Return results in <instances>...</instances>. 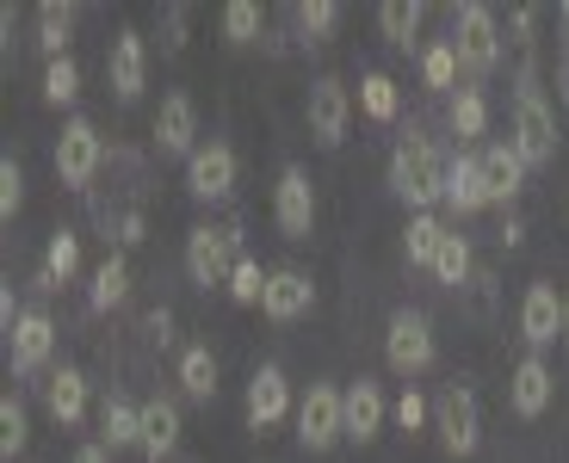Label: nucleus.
Wrapping results in <instances>:
<instances>
[{
  "label": "nucleus",
  "mask_w": 569,
  "mask_h": 463,
  "mask_svg": "<svg viewBox=\"0 0 569 463\" xmlns=\"http://www.w3.org/2000/svg\"><path fill=\"white\" fill-rule=\"evenodd\" d=\"M390 192H397L415 217L433 211V204H446V161L421 130H409V137L390 149Z\"/></svg>",
  "instance_id": "nucleus-1"
},
{
  "label": "nucleus",
  "mask_w": 569,
  "mask_h": 463,
  "mask_svg": "<svg viewBox=\"0 0 569 463\" xmlns=\"http://www.w3.org/2000/svg\"><path fill=\"white\" fill-rule=\"evenodd\" d=\"M236 260H242V229H211V223L186 229V279L199 284V291L229 284Z\"/></svg>",
  "instance_id": "nucleus-2"
},
{
  "label": "nucleus",
  "mask_w": 569,
  "mask_h": 463,
  "mask_svg": "<svg viewBox=\"0 0 569 463\" xmlns=\"http://www.w3.org/2000/svg\"><path fill=\"white\" fill-rule=\"evenodd\" d=\"M458 50V69L465 74H489L501 62V31H496V13L489 7H477V0H465V7H452V38H446Z\"/></svg>",
  "instance_id": "nucleus-3"
},
{
  "label": "nucleus",
  "mask_w": 569,
  "mask_h": 463,
  "mask_svg": "<svg viewBox=\"0 0 569 463\" xmlns=\"http://www.w3.org/2000/svg\"><path fill=\"white\" fill-rule=\"evenodd\" d=\"M433 433H440V445L452 457H470V451L483 445V407H477L470 383H446L433 395Z\"/></svg>",
  "instance_id": "nucleus-4"
},
{
  "label": "nucleus",
  "mask_w": 569,
  "mask_h": 463,
  "mask_svg": "<svg viewBox=\"0 0 569 463\" xmlns=\"http://www.w3.org/2000/svg\"><path fill=\"white\" fill-rule=\"evenodd\" d=\"M513 149H520V161L527 168H545L557 154V118H551V105H545V93L532 87V74H527V87L513 93Z\"/></svg>",
  "instance_id": "nucleus-5"
},
{
  "label": "nucleus",
  "mask_w": 569,
  "mask_h": 463,
  "mask_svg": "<svg viewBox=\"0 0 569 463\" xmlns=\"http://www.w3.org/2000/svg\"><path fill=\"white\" fill-rule=\"evenodd\" d=\"M100 168H106L100 124H93V118H69V124H62V142H57V180L74 185V192H87Z\"/></svg>",
  "instance_id": "nucleus-6"
},
{
  "label": "nucleus",
  "mask_w": 569,
  "mask_h": 463,
  "mask_svg": "<svg viewBox=\"0 0 569 463\" xmlns=\"http://www.w3.org/2000/svg\"><path fill=\"white\" fill-rule=\"evenodd\" d=\"M335 439H347V390L310 383V395L298 402V445L303 451H328Z\"/></svg>",
  "instance_id": "nucleus-7"
},
{
  "label": "nucleus",
  "mask_w": 569,
  "mask_h": 463,
  "mask_svg": "<svg viewBox=\"0 0 569 463\" xmlns=\"http://www.w3.org/2000/svg\"><path fill=\"white\" fill-rule=\"evenodd\" d=\"M385 359L397 378H415V371L433 365V322H427L421 309H397L385 328Z\"/></svg>",
  "instance_id": "nucleus-8"
},
{
  "label": "nucleus",
  "mask_w": 569,
  "mask_h": 463,
  "mask_svg": "<svg viewBox=\"0 0 569 463\" xmlns=\"http://www.w3.org/2000/svg\"><path fill=\"white\" fill-rule=\"evenodd\" d=\"M303 118H310V137L322 142V149H341L347 130H353V93H347L335 74H322V81L310 87V99H303Z\"/></svg>",
  "instance_id": "nucleus-9"
},
{
  "label": "nucleus",
  "mask_w": 569,
  "mask_h": 463,
  "mask_svg": "<svg viewBox=\"0 0 569 463\" xmlns=\"http://www.w3.org/2000/svg\"><path fill=\"white\" fill-rule=\"evenodd\" d=\"M50 352H57V322H50L43 309H26V315L13 322V334H7V365H13V378L43 371Z\"/></svg>",
  "instance_id": "nucleus-10"
},
{
  "label": "nucleus",
  "mask_w": 569,
  "mask_h": 463,
  "mask_svg": "<svg viewBox=\"0 0 569 463\" xmlns=\"http://www.w3.org/2000/svg\"><path fill=\"white\" fill-rule=\"evenodd\" d=\"M272 217H279V229L291 241H310V229H316V185H310L303 168L279 173V185H272Z\"/></svg>",
  "instance_id": "nucleus-11"
},
{
  "label": "nucleus",
  "mask_w": 569,
  "mask_h": 463,
  "mask_svg": "<svg viewBox=\"0 0 569 463\" xmlns=\"http://www.w3.org/2000/svg\"><path fill=\"white\" fill-rule=\"evenodd\" d=\"M186 192L204 198V204L236 192V149L229 142H199V154L186 161Z\"/></svg>",
  "instance_id": "nucleus-12"
},
{
  "label": "nucleus",
  "mask_w": 569,
  "mask_h": 463,
  "mask_svg": "<svg viewBox=\"0 0 569 463\" xmlns=\"http://www.w3.org/2000/svg\"><path fill=\"white\" fill-rule=\"evenodd\" d=\"M520 334H527L532 352L563 340V291H557L551 279L527 284V296H520Z\"/></svg>",
  "instance_id": "nucleus-13"
},
{
  "label": "nucleus",
  "mask_w": 569,
  "mask_h": 463,
  "mask_svg": "<svg viewBox=\"0 0 569 463\" xmlns=\"http://www.w3.org/2000/svg\"><path fill=\"white\" fill-rule=\"evenodd\" d=\"M156 149L161 154H199V105H192V93H168L156 112Z\"/></svg>",
  "instance_id": "nucleus-14"
},
{
  "label": "nucleus",
  "mask_w": 569,
  "mask_h": 463,
  "mask_svg": "<svg viewBox=\"0 0 569 463\" xmlns=\"http://www.w3.org/2000/svg\"><path fill=\"white\" fill-rule=\"evenodd\" d=\"M260 309H267L272 322H298V315H310V309H316V279H310V272H298V266H272Z\"/></svg>",
  "instance_id": "nucleus-15"
},
{
  "label": "nucleus",
  "mask_w": 569,
  "mask_h": 463,
  "mask_svg": "<svg viewBox=\"0 0 569 463\" xmlns=\"http://www.w3.org/2000/svg\"><path fill=\"white\" fill-rule=\"evenodd\" d=\"M551 395H557L551 365H545L539 352H527V359L513 365V378H508V402H513V414H520V421H539L545 407H551Z\"/></svg>",
  "instance_id": "nucleus-16"
},
{
  "label": "nucleus",
  "mask_w": 569,
  "mask_h": 463,
  "mask_svg": "<svg viewBox=\"0 0 569 463\" xmlns=\"http://www.w3.org/2000/svg\"><path fill=\"white\" fill-rule=\"evenodd\" d=\"M284 414H291V383H284L279 365H260L254 378H248V426L267 433V426L284 421Z\"/></svg>",
  "instance_id": "nucleus-17"
},
{
  "label": "nucleus",
  "mask_w": 569,
  "mask_h": 463,
  "mask_svg": "<svg viewBox=\"0 0 569 463\" xmlns=\"http://www.w3.org/2000/svg\"><path fill=\"white\" fill-rule=\"evenodd\" d=\"M106 74H112V93L118 99H137L149 87V43L137 31H118L112 38V57H106Z\"/></svg>",
  "instance_id": "nucleus-18"
},
{
  "label": "nucleus",
  "mask_w": 569,
  "mask_h": 463,
  "mask_svg": "<svg viewBox=\"0 0 569 463\" xmlns=\"http://www.w3.org/2000/svg\"><path fill=\"white\" fill-rule=\"evenodd\" d=\"M446 204H452V217H477L489 204L483 154H458V161H446Z\"/></svg>",
  "instance_id": "nucleus-19"
},
{
  "label": "nucleus",
  "mask_w": 569,
  "mask_h": 463,
  "mask_svg": "<svg viewBox=\"0 0 569 463\" xmlns=\"http://www.w3.org/2000/svg\"><path fill=\"white\" fill-rule=\"evenodd\" d=\"M142 457L161 463L180 451V402H168V395H156V402H142Z\"/></svg>",
  "instance_id": "nucleus-20"
},
{
  "label": "nucleus",
  "mask_w": 569,
  "mask_h": 463,
  "mask_svg": "<svg viewBox=\"0 0 569 463\" xmlns=\"http://www.w3.org/2000/svg\"><path fill=\"white\" fill-rule=\"evenodd\" d=\"M385 390H378V383L371 378H359L353 390H347V439H353V445H371V439L385 433Z\"/></svg>",
  "instance_id": "nucleus-21"
},
{
  "label": "nucleus",
  "mask_w": 569,
  "mask_h": 463,
  "mask_svg": "<svg viewBox=\"0 0 569 463\" xmlns=\"http://www.w3.org/2000/svg\"><path fill=\"white\" fill-rule=\"evenodd\" d=\"M483 185H489V204H508L527 185V161H520L513 142H489L483 149Z\"/></svg>",
  "instance_id": "nucleus-22"
},
{
  "label": "nucleus",
  "mask_w": 569,
  "mask_h": 463,
  "mask_svg": "<svg viewBox=\"0 0 569 463\" xmlns=\"http://www.w3.org/2000/svg\"><path fill=\"white\" fill-rule=\"evenodd\" d=\"M43 407H50V421H57V426H81V414H87V378L74 365L50 371V383H43Z\"/></svg>",
  "instance_id": "nucleus-23"
},
{
  "label": "nucleus",
  "mask_w": 569,
  "mask_h": 463,
  "mask_svg": "<svg viewBox=\"0 0 569 463\" xmlns=\"http://www.w3.org/2000/svg\"><path fill=\"white\" fill-rule=\"evenodd\" d=\"M74 272H81V235H74V229H57V235H50V248H43L38 284H43V291H57V284L74 279Z\"/></svg>",
  "instance_id": "nucleus-24"
},
{
  "label": "nucleus",
  "mask_w": 569,
  "mask_h": 463,
  "mask_svg": "<svg viewBox=\"0 0 569 463\" xmlns=\"http://www.w3.org/2000/svg\"><path fill=\"white\" fill-rule=\"evenodd\" d=\"M100 439H106V451L142 445V407H130L124 395H106V407H100Z\"/></svg>",
  "instance_id": "nucleus-25"
},
{
  "label": "nucleus",
  "mask_w": 569,
  "mask_h": 463,
  "mask_svg": "<svg viewBox=\"0 0 569 463\" xmlns=\"http://www.w3.org/2000/svg\"><path fill=\"white\" fill-rule=\"evenodd\" d=\"M180 390L192 395V402H217V352L211 346L180 352Z\"/></svg>",
  "instance_id": "nucleus-26"
},
{
  "label": "nucleus",
  "mask_w": 569,
  "mask_h": 463,
  "mask_svg": "<svg viewBox=\"0 0 569 463\" xmlns=\"http://www.w3.org/2000/svg\"><path fill=\"white\" fill-rule=\"evenodd\" d=\"M421 19H427V7L421 0H385L378 7V26H385V43H397V50H415V31H421Z\"/></svg>",
  "instance_id": "nucleus-27"
},
{
  "label": "nucleus",
  "mask_w": 569,
  "mask_h": 463,
  "mask_svg": "<svg viewBox=\"0 0 569 463\" xmlns=\"http://www.w3.org/2000/svg\"><path fill=\"white\" fill-rule=\"evenodd\" d=\"M130 296V260L124 253H106L100 272H93V291H87V303L93 309H118Z\"/></svg>",
  "instance_id": "nucleus-28"
},
{
  "label": "nucleus",
  "mask_w": 569,
  "mask_h": 463,
  "mask_svg": "<svg viewBox=\"0 0 569 463\" xmlns=\"http://www.w3.org/2000/svg\"><path fill=\"white\" fill-rule=\"evenodd\" d=\"M440 241H446V223H440L433 211L409 217V229H402V253H409V266H433Z\"/></svg>",
  "instance_id": "nucleus-29"
},
{
  "label": "nucleus",
  "mask_w": 569,
  "mask_h": 463,
  "mask_svg": "<svg viewBox=\"0 0 569 463\" xmlns=\"http://www.w3.org/2000/svg\"><path fill=\"white\" fill-rule=\"evenodd\" d=\"M69 31H74V7L69 0H43L38 7V43L50 50V62L69 57Z\"/></svg>",
  "instance_id": "nucleus-30"
},
{
  "label": "nucleus",
  "mask_w": 569,
  "mask_h": 463,
  "mask_svg": "<svg viewBox=\"0 0 569 463\" xmlns=\"http://www.w3.org/2000/svg\"><path fill=\"white\" fill-rule=\"evenodd\" d=\"M427 272H433L446 291H458V284L470 279V241L458 235V229H446V241H440V253H433V266H427Z\"/></svg>",
  "instance_id": "nucleus-31"
},
{
  "label": "nucleus",
  "mask_w": 569,
  "mask_h": 463,
  "mask_svg": "<svg viewBox=\"0 0 569 463\" xmlns=\"http://www.w3.org/2000/svg\"><path fill=\"white\" fill-rule=\"evenodd\" d=\"M359 112L378 118V124H390V118H397V81H390L385 69H371L366 81H359Z\"/></svg>",
  "instance_id": "nucleus-32"
},
{
  "label": "nucleus",
  "mask_w": 569,
  "mask_h": 463,
  "mask_svg": "<svg viewBox=\"0 0 569 463\" xmlns=\"http://www.w3.org/2000/svg\"><path fill=\"white\" fill-rule=\"evenodd\" d=\"M26 439H31V421H26V402H19V395H0V457L13 463L19 451H26Z\"/></svg>",
  "instance_id": "nucleus-33"
},
{
  "label": "nucleus",
  "mask_w": 569,
  "mask_h": 463,
  "mask_svg": "<svg viewBox=\"0 0 569 463\" xmlns=\"http://www.w3.org/2000/svg\"><path fill=\"white\" fill-rule=\"evenodd\" d=\"M452 130H458V137H483V130H489V105H483V93H477V87H458Z\"/></svg>",
  "instance_id": "nucleus-34"
},
{
  "label": "nucleus",
  "mask_w": 569,
  "mask_h": 463,
  "mask_svg": "<svg viewBox=\"0 0 569 463\" xmlns=\"http://www.w3.org/2000/svg\"><path fill=\"white\" fill-rule=\"evenodd\" d=\"M74 93H81V69H74V57H57L43 69V99L50 105H74Z\"/></svg>",
  "instance_id": "nucleus-35"
},
{
  "label": "nucleus",
  "mask_w": 569,
  "mask_h": 463,
  "mask_svg": "<svg viewBox=\"0 0 569 463\" xmlns=\"http://www.w3.org/2000/svg\"><path fill=\"white\" fill-rule=\"evenodd\" d=\"M223 38L229 43H254L260 38V7L254 0H229L223 7Z\"/></svg>",
  "instance_id": "nucleus-36"
},
{
  "label": "nucleus",
  "mask_w": 569,
  "mask_h": 463,
  "mask_svg": "<svg viewBox=\"0 0 569 463\" xmlns=\"http://www.w3.org/2000/svg\"><path fill=\"white\" fill-rule=\"evenodd\" d=\"M335 19H341V7H335V0H303V7H298V31H303V43H322L328 31H335Z\"/></svg>",
  "instance_id": "nucleus-37"
},
{
  "label": "nucleus",
  "mask_w": 569,
  "mask_h": 463,
  "mask_svg": "<svg viewBox=\"0 0 569 463\" xmlns=\"http://www.w3.org/2000/svg\"><path fill=\"white\" fill-rule=\"evenodd\" d=\"M19 204H26V173H19L13 154H0V223H13Z\"/></svg>",
  "instance_id": "nucleus-38"
},
{
  "label": "nucleus",
  "mask_w": 569,
  "mask_h": 463,
  "mask_svg": "<svg viewBox=\"0 0 569 463\" xmlns=\"http://www.w3.org/2000/svg\"><path fill=\"white\" fill-rule=\"evenodd\" d=\"M229 296H236V303H260V296H267V272H260V260H236V272H229Z\"/></svg>",
  "instance_id": "nucleus-39"
},
{
  "label": "nucleus",
  "mask_w": 569,
  "mask_h": 463,
  "mask_svg": "<svg viewBox=\"0 0 569 463\" xmlns=\"http://www.w3.org/2000/svg\"><path fill=\"white\" fill-rule=\"evenodd\" d=\"M421 74H427V87H452L458 81V50H452V43H427V50H421Z\"/></svg>",
  "instance_id": "nucleus-40"
},
{
  "label": "nucleus",
  "mask_w": 569,
  "mask_h": 463,
  "mask_svg": "<svg viewBox=\"0 0 569 463\" xmlns=\"http://www.w3.org/2000/svg\"><path fill=\"white\" fill-rule=\"evenodd\" d=\"M433 421V402H421L415 390H402V402H397V426L402 433H415V426H427Z\"/></svg>",
  "instance_id": "nucleus-41"
},
{
  "label": "nucleus",
  "mask_w": 569,
  "mask_h": 463,
  "mask_svg": "<svg viewBox=\"0 0 569 463\" xmlns=\"http://www.w3.org/2000/svg\"><path fill=\"white\" fill-rule=\"evenodd\" d=\"M142 328H149L156 346H168V340H173V315H168V309H149V322H142Z\"/></svg>",
  "instance_id": "nucleus-42"
},
{
  "label": "nucleus",
  "mask_w": 569,
  "mask_h": 463,
  "mask_svg": "<svg viewBox=\"0 0 569 463\" xmlns=\"http://www.w3.org/2000/svg\"><path fill=\"white\" fill-rule=\"evenodd\" d=\"M118 241H124V248H130V241H142V211H124V217H118Z\"/></svg>",
  "instance_id": "nucleus-43"
},
{
  "label": "nucleus",
  "mask_w": 569,
  "mask_h": 463,
  "mask_svg": "<svg viewBox=\"0 0 569 463\" xmlns=\"http://www.w3.org/2000/svg\"><path fill=\"white\" fill-rule=\"evenodd\" d=\"M520 235H527V229H520V217H508V223H501V248H520Z\"/></svg>",
  "instance_id": "nucleus-44"
},
{
  "label": "nucleus",
  "mask_w": 569,
  "mask_h": 463,
  "mask_svg": "<svg viewBox=\"0 0 569 463\" xmlns=\"http://www.w3.org/2000/svg\"><path fill=\"white\" fill-rule=\"evenodd\" d=\"M74 463H112V451H106V445H81V451H74Z\"/></svg>",
  "instance_id": "nucleus-45"
},
{
  "label": "nucleus",
  "mask_w": 569,
  "mask_h": 463,
  "mask_svg": "<svg viewBox=\"0 0 569 463\" xmlns=\"http://www.w3.org/2000/svg\"><path fill=\"white\" fill-rule=\"evenodd\" d=\"M563 340H569V291H563Z\"/></svg>",
  "instance_id": "nucleus-46"
},
{
  "label": "nucleus",
  "mask_w": 569,
  "mask_h": 463,
  "mask_svg": "<svg viewBox=\"0 0 569 463\" xmlns=\"http://www.w3.org/2000/svg\"><path fill=\"white\" fill-rule=\"evenodd\" d=\"M563 50H569V7H563Z\"/></svg>",
  "instance_id": "nucleus-47"
}]
</instances>
